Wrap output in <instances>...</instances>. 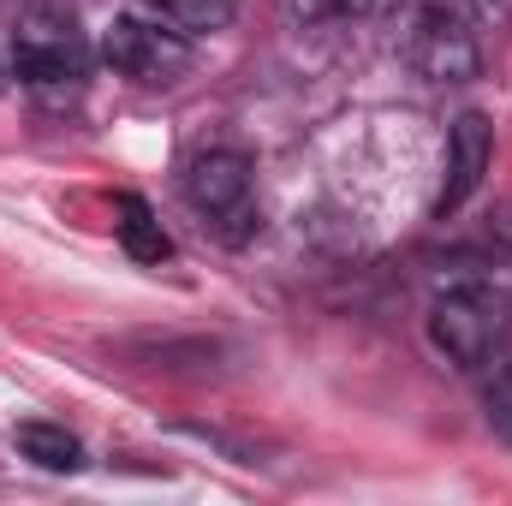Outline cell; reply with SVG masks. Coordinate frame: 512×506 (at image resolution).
Masks as SVG:
<instances>
[{"instance_id":"obj_12","label":"cell","mask_w":512,"mask_h":506,"mask_svg":"<svg viewBox=\"0 0 512 506\" xmlns=\"http://www.w3.org/2000/svg\"><path fill=\"white\" fill-rule=\"evenodd\" d=\"M495 233H501V239H507V245H512V203H507V209H501V221H495Z\"/></svg>"},{"instance_id":"obj_2","label":"cell","mask_w":512,"mask_h":506,"mask_svg":"<svg viewBox=\"0 0 512 506\" xmlns=\"http://www.w3.org/2000/svg\"><path fill=\"white\" fill-rule=\"evenodd\" d=\"M12 72L30 90H78L90 72V42L66 12H30L12 30Z\"/></svg>"},{"instance_id":"obj_4","label":"cell","mask_w":512,"mask_h":506,"mask_svg":"<svg viewBox=\"0 0 512 506\" xmlns=\"http://www.w3.org/2000/svg\"><path fill=\"white\" fill-rule=\"evenodd\" d=\"M405 60L429 78V84H465L477 78L483 54H477V36L465 30L459 12L447 6H417L411 30H405Z\"/></svg>"},{"instance_id":"obj_13","label":"cell","mask_w":512,"mask_h":506,"mask_svg":"<svg viewBox=\"0 0 512 506\" xmlns=\"http://www.w3.org/2000/svg\"><path fill=\"white\" fill-rule=\"evenodd\" d=\"M483 12H489V18H495V24H501V12H495V0H483Z\"/></svg>"},{"instance_id":"obj_1","label":"cell","mask_w":512,"mask_h":506,"mask_svg":"<svg viewBox=\"0 0 512 506\" xmlns=\"http://www.w3.org/2000/svg\"><path fill=\"white\" fill-rule=\"evenodd\" d=\"M507 328H512V304H507V292H495V286H453L429 310L435 346L453 364H465V370H483L507 346Z\"/></svg>"},{"instance_id":"obj_9","label":"cell","mask_w":512,"mask_h":506,"mask_svg":"<svg viewBox=\"0 0 512 506\" xmlns=\"http://www.w3.org/2000/svg\"><path fill=\"white\" fill-rule=\"evenodd\" d=\"M149 6L179 36H209V30H227L233 24V0H149Z\"/></svg>"},{"instance_id":"obj_10","label":"cell","mask_w":512,"mask_h":506,"mask_svg":"<svg viewBox=\"0 0 512 506\" xmlns=\"http://www.w3.org/2000/svg\"><path fill=\"white\" fill-rule=\"evenodd\" d=\"M483 411H489V429L512 441V376H495L489 381V393H483Z\"/></svg>"},{"instance_id":"obj_6","label":"cell","mask_w":512,"mask_h":506,"mask_svg":"<svg viewBox=\"0 0 512 506\" xmlns=\"http://www.w3.org/2000/svg\"><path fill=\"white\" fill-rule=\"evenodd\" d=\"M489 155H495L489 120H483V114H459V120H453V137H447V185H441V197H435L441 215H453V209L471 203V191H477L483 173H489Z\"/></svg>"},{"instance_id":"obj_11","label":"cell","mask_w":512,"mask_h":506,"mask_svg":"<svg viewBox=\"0 0 512 506\" xmlns=\"http://www.w3.org/2000/svg\"><path fill=\"white\" fill-rule=\"evenodd\" d=\"M352 6H370V0H292L298 18H334V12H352Z\"/></svg>"},{"instance_id":"obj_5","label":"cell","mask_w":512,"mask_h":506,"mask_svg":"<svg viewBox=\"0 0 512 506\" xmlns=\"http://www.w3.org/2000/svg\"><path fill=\"white\" fill-rule=\"evenodd\" d=\"M185 203L209 221L227 227V239H239L233 221H251V161L239 149H203L185 167Z\"/></svg>"},{"instance_id":"obj_7","label":"cell","mask_w":512,"mask_h":506,"mask_svg":"<svg viewBox=\"0 0 512 506\" xmlns=\"http://www.w3.org/2000/svg\"><path fill=\"white\" fill-rule=\"evenodd\" d=\"M18 453L30 459V465H42V471H54V477H72V471H84V447H78V435H66L60 423H18Z\"/></svg>"},{"instance_id":"obj_3","label":"cell","mask_w":512,"mask_h":506,"mask_svg":"<svg viewBox=\"0 0 512 506\" xmlns=\"http://www.w3.org/2000/svg\"><path fill=\"white\" fill-rule=\"evenodd\" d=\"M102 60L143 84V90H161V84H179L191 72V36L179 30H161V24H143V18H114L102 30Z\"/></svg>"},{"instance_id":"obj_8","label":"cell","mask_w":512,"mask_h":506,"mask_svg":"<svg viewBox=\"0 0 512 506\" xmlns=\"http://www.w3.org/2000/svg\"><path fill=\"white\" fill-rule=\"evenodd\" d=\"M114 209H120V221H114V227H120V245H126L131 262H167V256H173V239L161 233L155 209H149L137 191H126Z\"/></svg>"}]
</instances>
